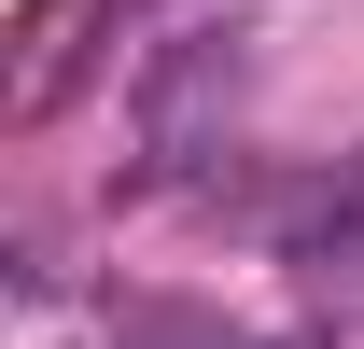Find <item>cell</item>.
<instances>
[{
  "label": "cell",
  "instance_id": "1",
  "mask_svg": "<svg viewBox=\"0 0 364 349\" xmlns=\"http://www.w3.org/2000/svg\"><path fill=\"white\" fill-rule=\"evenodd\" d=\"M280 252L294 265H364V154H336V182H309L280 210Z\"/></svg>",
  "mask_w": 364,
  "mask_h": 349
},
{
  "label": "cell",
  "instance_id": "2",
  "mask_svg": "<svg viewBox=\"0 0 364 349\" xmlns=\"http://www.w3.org/2000/svg\"><path fill=\"white\" fill-rule=\"evenodd\" d=\"M182 349H267V336H182Z\"/></svg>",
  "mask_w": 364,
  "mask_h": 349
}]
</instances>
